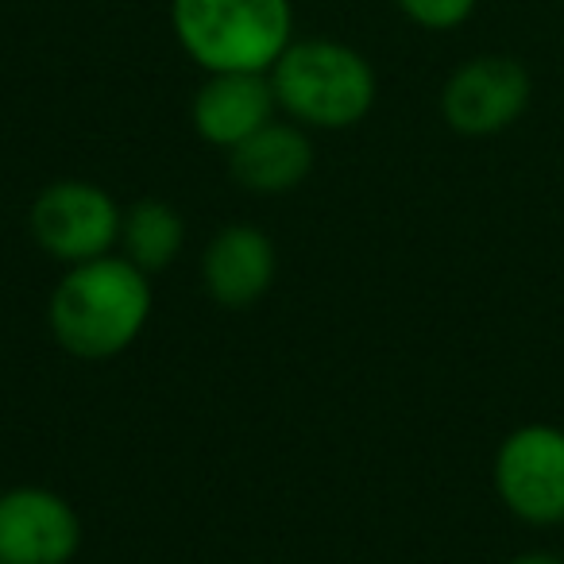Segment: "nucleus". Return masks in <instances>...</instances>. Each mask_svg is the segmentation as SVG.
<instances>
[{
	"instance_id": "obj_6",
	"label": "nucleus",
	"mask_w": 564,
	"mask_h": 564,
	"mask_svg": "<svg viewBox=\"0 0 564 564\" xmlns=\"http://www.w3.org/2000/svg\"><path fill=\"white\" fill-rule=\"evenodd\" d=\"M530 105V74L507 55H479L441 89V117L456 135L484 140L514 124Z\"/></svg>"
},
{
	"instance_id": "obj_5",
	"label": "nucleus",
	"mask_w": 564,
	"mask_h": 564,
	"mask_svg": "<svg viewBox=\"0 0 564 564\" xmlns=\"http://www.w3.org/2000/svg\"><path fill=\"white\" fill-rule=\"evenodd\" d=\"M120 220L124 213L109 189L82 178L51 182L35 194L28 209V228L35 243L66 267L109 256L120 243Z\"/></svg>"
},
{
	"instance_id": "obj_8",
	"label": "nucleus",
	"mask_w": 564,
	"mask_h": 564,
	"mask_svg": "<svg viewBox=\"0 0 564 564\" xmlns=\"http://www.w3.org/2000/svg\"><path fill=\"white\" fill-rule=\"evenodd\" d=\"M279 256L263 228L225 225L202 251V282L213 302L228 310H243L271 291Z\"/></svg>"
},
{
	"instance_id": "obj_9",
	"label": "nucleus",
	"mask_w": 564,
	"mask_h": 564,
	"mask_svg": "<svg viewBox=\"0 0 564 564\" xmlns=\"http://www.w3.org/2000/svg\"><path fill=\"white\" fill-rule=\"evenodd\" d=\"M274 89L267 74H209L194 94V128L209 148L232 151L274 120Z\"/></svg>"
},
{
	"instance_id": "obj_11",
	"label": "nucleus",
	"mask_w": 564,
	"mask_h": 564,
	"mask_svg": "<svg viewBox=\"0 0 564 564\" xmlns=\"http://www.w3.org/2000/svg\"><path fill=\"white\" fill-rule=\"evenodd\" d=\"M182 243H186V220L174 205L159 202V197H143L132 209H124L120 248H124V259H132L140 271H166L178 259Z\"/></svg>"
},
{
	"instance_id": "obj_12",
	"label": "nucleus",
	"mask_w": 564,
	"mask_h": 564,
	"mask_svg": "<svg viewBox=\"0 0 564 564\" xmlns=\"http://www.w3.org/2000/svg\"><path fill=\"white\" fill-rule=\"evenodd\" d=\"M394 4L402 17L414 20L417 28H430V32H453L476 9V0H394Z\"/></svg>"
},
{
	"instance_id": "obj_10",
	"label": "nucleus",
	"mask_w": 564,
	"mask_h": 564,
	"mask_svg": "<svg viewBox=\"0 0 564 564\" xmlns=\"http://www.w3.org/2000/svg\"><path fill=\"white\" fill-rule=\"evenodd\" d=\"M310 128L294 124V120H271L256 135L228 151V171L251 194H291L314 171V140Z\"/></svg>"
},
{
	"instance_id": "obj_4",
	"label": "nucleus",
	"mask_w": 564,
	"mask_h": 564,
	"mask_svg": "<svg viewBox=\"0 0 564 564\" xmlns=\"http://www.w3.org/2000/svg\"><path fill=\"white\" fill-rule=\"evenodd\" d=\"M491 484L499 502L525 525L564 522V430L525 422L495 448Z\"/></svg>"
},
{
	"instance_id": "obj_7",
	"label": "nucleus",
	"mask_w": 564,
	"mask_h": 564,
	"mask_svg": "<svg viewBox=\"0 0 564 564\" xmlns=\"http://www.w3.org/2000/svg\"><path fill=\"white\" fill-rule=\"evenodd\" d=\"M82 518L58 491L12 487L0 495V564H70Z\"/></svg>"
},
{
	"instance_id": "obj_2",
	"label": "nucleus",
	"mask_w": 564,
	"mask_h": 564,
	"mask_svg": "<svg viewBox=\"0 0 564 564\" xmlns=\"http://www.w3.org/2000/svg\"><path fill=\"white\" fill-rule=\"evenodd\" d=\"M171 32L205 74H271L294 43L291 0H171Z\"/></svg>"
},
{
	"instance_id": "obj_1",
	"label": "nucleus",
	"mask_w": 564,
	"mask_h": 564,
	"mask_svg": "<svg viewBox=\"0 0 564 564\" xmlns=\"http://www.w3.org/2000/svg\"><path fill=\"white\" fill-rule=\"evenodd\" d=\"M151 274L124 256L66 267L47 302V325L70 356L89 364L117 360L151 322Z\"/></svg>"
},
{
	"instance_id": "obj_13",
	"label": "nucleus",
	"mask_w": 564,
	"mask_h": 564,
	"mask_svg": "<svg viewBox=\"0 0 564 564\" xmlns=\"http://www.w3.org/2000/svg\"><path fill=\"white\" fill-rule=\"evenodd\" d=\"M507 564H564L556 553H545V549H530V553H518V556H510Z\"/></svg>"
},
{
	"instance_id": "obj_3",
	"label": "nucleus",
	"mask_w": 564,
	"mask_h": 564,
	"mask_svg": "<svg viewBox=\"0 0 564 564\" xmlns=\"http://www.w3.org/2000/svg\"><path fill=\"white\" fill-rule=\"evenodd\" d=\"M267 78L279 109L294 124L322 132L356 128L379 94L368 58L337 40H294Z\"/></svg>"
}]
</instances>
